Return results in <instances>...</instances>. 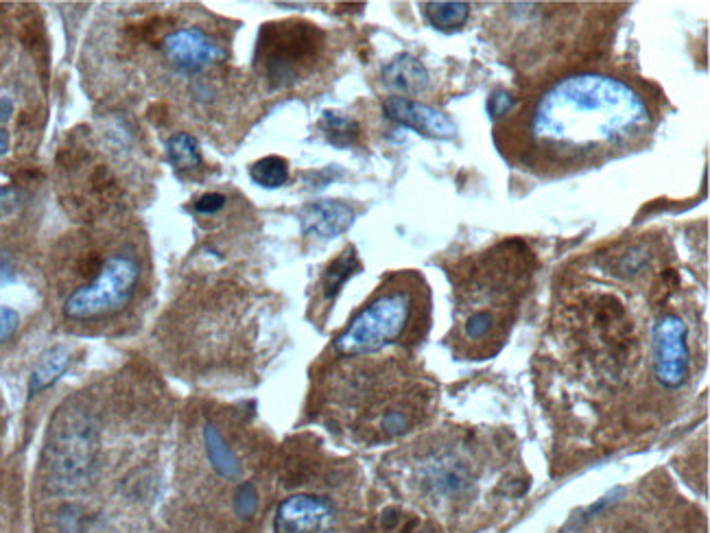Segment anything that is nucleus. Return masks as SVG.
Instances as JSON below:
<instances>
[{
  "instance_id": "obj_1",
  "label": "nucleus",
  "mask_w": 710,
  "mask_h": 533,
  "mask_svg": "<svg viewBox=\"0 0 710 533\" xmlns=\"http://www.w3.org/2000/svg\"><path fill=\"white\" fill-rule=\"evenodd\" d=\"M649 125L645 101L608 75H575L555 84L534 112V136L558 156L593 153L632 140Z\"/></svg>"
},
{
  "instance_id": "obj_2",
  "label": "nucleus",
  "mask_w": 710,
  "mask_h": 533,
  "mask_svg": "<svg viewBox=\"0 0 710 533\" xmlns=\"http://www.w3.org/2000/svg\"><path fill=\"white\" fill-rule=\"evenodd\" d=\"M99 448L97 424L79 407L57 411L44 444V468L59 490L79 488L94 468Z\"/></svg>"
},
{
  "instance_id": "obj_3",
  "label": "nucleus",
  "mask_w": 710,
  "mask_h": 533,
  "mask_svg": "<svg viewBox=\"0 0 710 533\" xmlns=\"http://www.w3.org/2000/svg\"><path fill=\"white\" fill-rule=\"evenodd\" d=\"M324 33L309 22H278L265 25L256 46V64L274 88L291 86L302 79L319 57Z\"/></svg>"
},
{
  "instance_id": "obj_4",
  "label": "nucleus",
  "mask_w": 710,
  "mask_h": 533,
  "mask_svg": "<svg viewBox=\"0 0 710 533\" xmlns=\"http://www.w3.org/2000/svg\"><path fill=\"white\" fill-rule=\"evenodd\" d=\"M140 269L134 258L112 256L101 265L97 278L86 287H79L64 304V315L77 322L121 313L134 298Z\"/></svg>"
},
{
  "instance_id": "obj_5",
  "label": "nucleus",
  "mask_w": 710,
  "mask_h": 533,
  "mask_svg": "<svg viewBox=\"0 0 710 533\" xmlns=\"http://www.w3.org/2000/svg\"><path fill=\"white\" fill-rule=\"evenodd\" d=\"M411 298L405 291H392L376 298L352 319L335 339V350L343 357H359L396 341L409 324Z\"/></svg>"
},
{
  "instance_id": "obj_6",
  "label": "nucleus",
  "mask_w": 710,
  "mask_h": 533,
  "mask_svg": "<svg viewBox=\"0 0 710 533\" xmlns=\"http://www.w3.org/2000/svg\"><path fill=\"white\" fill-rule=\"evenodd\" d=\"M691 352L686 343V324L678 315H665L654 326V372L667 389H680L689 378Z\"/></svg>"
},
{
  "instance_id": "obj_7",
  "label": "nucleus",
  "mask_w": 710,
  "mask_h": 533,
  "mask_svg": "<svg viewBox=\"0 0 710 533\" xmlns=\"http://www.w3.org/2000/svg\"><path fill=\"white\" fill-rule=\"evenodd\" d=\"M162 49L177 70L191 75L208 70L210 66H217L228 57V51L223 49L219 40L210 38L208 33L195 27L173 31L171 35H167Z\"/></svg>"
},
{
  "instance_id": "obj_8",
  "label": "nucleus",
  "mask_w": 710,
  "mask_h": 533,
  "mask_svg": "<svg viewBox=\"0 0 710 533\" xmlns=\"http://www.w3.org/2000/svg\"><path fill=\"white\" fill-rule=\"evenodd\" d=\"M383 110L387 118H392V121L405 125L409 129H416V132H422L424 136L448 140V138H455L457 134V127L451 118L420 101H413L407 97H389L383 103Z\"/></svg>"
},
{
  "instance_id": "obj_9",
  "label": "nucleus",
  "mask_w": 710,
  "mask_h": 533,
  "mask_svg": "<svg viewBox=\"0 0 710 533\" xmlns=\"http://www.w3.org/2000/svg\"><path fill=\"white\" fill-rule=\"evenodd\" d=\"M333 518V507L322 496L295 494L276 512V533H319Z\"/></svg>"
},
{
  "instance_id": "obj_10",
  "label": "nucleus",
  "mask_w": 710,
  "mask_h": 533,
  "mask_svg": "<svg viewBox=\"0 0 710 533\" xmlns=\"http://www.w3.org/2000/svg\"><path fill=\"white\" fill-rule=\"evenodd\" d=\"M354 221V210L337 199L313 201L300 212V225L304 236L317 239H335L346 232Z\"/></svg>"
},
{
  "instance_id": "obj_11",
  "label": "nucleus",
  "mask_w": 710,
  "mask_h": 533,
  "mask_svg": "<svg viewBox=\"0 0 710 533\" xmlns=\"http://www.w3.org/2000/svg\"><path fill=\"white\" fill-rule=\"evenodd\" d=\"M383 81L387 88L402 94H418L429 86V73L424 64L413 55H398L383 66Z\"/></svg>"
},
{
  "instance_id": "obj_12",
  "label": "nucleus",
  "mask_w": 710,
  "mask_h": 533,
  "mask_svg": "<svg viewBox=\"0 0 710 533\" xmlns=\"http://www.w3.org/2000/svg\"><path fill=\"white\" fill-rule=\"evenodd\" d=\"M70 361H73V357H70V350L64 346H57V348H51L49 352H44L42 359L38 361V365H35V370L31 374L29 394L35 396V394L44 392V389H49L53 383H57L59 378L64 376V372L68 370Z\"/></svg>"
},
{
  "instance_id": "obj_13",
  "label": "nucleus",
  "mask_w": 710,
  "mask_h": 533,
  "mask_svg": "<svg viewBox=\"0 0 710 533\" xmlns=\"http://www.w3.org/2000/svg\"><path fill=\"white\" fill-rule=\"evenodd\" d=\"M204 444H206V453L212 468L219 477L223 479H236L241 475V464L236 455L232 453V448L223 440V435L215 429V426L208 424L204 429Z\"/></svg>"
},
{
  "instance_id": "obj_14",
  "label": "nucleus",
  "mask_w": 710,
  "mask_h": 533,
  "mask_svg": "<svg viewBox=\"0 0 710 533\" xmlns=\"http://www.w3.org/2000/svg\"><path fill=\"white\" fill-rule=\"evenodd\" d=\"M429 483L435 492L440 494H457L470 483V475L464 464L459 461H433L429 472Z\"/></svg>"
},
{
  "instance_id": "obj_15",
  "label": "nucleus",
  "mask_w": 710,
  "mask_h": 533,
  "mask_svg": "<svg viewBox=\"0 0 710 533\" xmlns=\"http://www.w3.org/2000/svg\"><path fill=\"white\" fill-rule=\"evenodd\" d=\"M359 269H361V263L357 258V252H354L352 247L343 252L341 256H337L333 263L328 265L326 274H324V282H322L324 298L335 300L337 293L343 289V284H346L354 274H357Z\"/></svg>"
},
{
  "instance_id": "obj_16",
  "label": "nucleus",
  "mask_w": 710,
  "mask_h": 533,
  "mask_svg": "<svg viewBox=\"0 0 710 533\" xmlns=\"http://www.w3.org/2000/svg\"><path fill=\"white\" fill-rule=\"evenodd\" d=\"M167 156L173 167L180 171H195L201 167V162H204L199 151V142L195 140V136L186 132H180L169 138Z\"/></svg>"
},
{
  "instance_id": "obj_17",
  "label": "nucleus",
  "mask_w": 710,
  "mask_h": 533,
  "mask_svg": "<svg viewBox=\"0 0 710 533\" xmlns=\"http://www.w3.org/2000/svg\"><path fill=\"white\" fill-rule=\"evenodd\" d=\"M424 16L435 29L451 31L466 25V20L470 18V5L468 3H426Z\"/></svg>"
},
{
  "instance_id": "obj_18",
  "label": "nucleus",
  "mask_w": 710,
  "mask_h": 533,
  "mask_svg": "<svg viewBox=\"0 0 710 533\" xmlns=\"http://www.w3.org/2000/svg\"><path fill=\"white\" fill-rule=\"evenodd\" d=\"M250 177L263 188H280L289 182V164L280 156H267L252 164Z\"/></svg>"
},
{
  "instance_id": "obj_19",
  "label": "nucleus",
  "mask_w": 710,
  "mask_h": 533,
  "mask_svg": "<svg viewBox=\"0 0 710 533\" xmlns=\"http://www.w3.org/2000/svg\"><path fill=\"white\" fill-rule=\"evenodd\" d=\"M322 129L330 145L335 147H348L359 138V125L352 118L343 116L339 112H324L322 116Z\"/></svg>"
},
{
  "instance_id": "obj_20",
  "label": "nucleus",
  "mask_w": 710,
  "mask_h": 533,
  "mask_svg": "<svg viewBox=\"0 0 710 533\" xmlns=\"http://www.w3.org/2000/svg\"><path fill=\"white\" fill-rule=\"evenodd\" d=\"M258 509V492L254 483H241L234 492V512L241 518H252Z\"/></svg>"
},
{
  "instance_id": "obj_21",
  "label": "nucleus",
  "mask_w": 710,
  "mask_h": 533,
  "mask_svg": "<svg viewBox=\"0 0 710 533\" xmlns=\"http://www.w3.org/2000/svg\"><path fill=\"white\" fill-rule=\"evenodd\" d=\"M492 326H494V317L488 311H477L468 317L464 333L470 341H481L490 335Z\"/></svg>"
},
{
  "instance_id": "obj_22",
  "label": "nucleus",
  "mask_w": 710,
  "mask_h": 533,
  "mask_svg": "<svg viewBox=\"0 0 710 533\" xmlns=\"http://www.w3.org/2000/svg\"><path fill=\"white\" fill-rule=\"evenodd\" d=\"M18 326H20L18 313L14 309H9V306H0V343H5L14 337Z\"/></svg>"
},
{
  "instance_id": "obj_23",
  "label": "nucleus",
  "mask_w": 710,
  "mask_h": 533,
  "mask_svg": "<svg viewBox=\"0 0 710 533\" xmlns=\"http://www.w3.org/2000/svg\"><path fill=\"white\" fill-rule=\"evenodd\" d=\"M381 426H383L385 433L398 435V433H405L409 429V418H407V413H402V411H389V413H385Z\"/></svg>"
},
{
  "instance_id": "obj_24",
  "label": "nucleus",
  "mask_w": 710,
  "mask_h": 533,
  "mask_svg": "<svg viewBox=\"0 0 710 533\" xmlns=\"http://www.w3.org/2000/svg\"><path fill=\"white\" fill-rule=\"evenodd\" d=\"M223 206H226V197L219 193H208L195 201V210L199 215H217Z\"/></svg>"
},
{
  "instance_id": "obj_25",
  "label": "nucleus",
  "mask_w": 710,
  "mask_h": 533,
  "mask_svg": "<svg viewBox=\"0 0 710 533\" xmlns=\"http://www.w3.org/2000/svg\"><path fill=\"white\" fill-rule=\"evenodd\" d=\"M20 204V195L16 188H0V212H11L16 210Z\"/></svg>"
},
{
  "instance_id": "obj_26",
  "label": "nucleus",
  "mask_w": 710,
  "mask_h": 533,
  "mask_svg": "<svg viewBox=\"0 0 710 533\" xmlns=\"http://www.w3.org/2000/svg\"><path fill=\"white\" fill-rule=\"evenodd\" d=\"M512 105H514V99L510 97V94L496 92L494 97L490 99V112H492L494 116H501V114H505L507 110H510Z\"/></svg>"
},
{
  "instance_id": "obj_27",
  "label": "nucleus",
  "mask_w": 710,
  "mask_h": 533,
  "mask_svg": "<svg viewBox=\"0 0 710 533\" xmlns=\"http://www.w3.org/2000/svg\"><path fill=\"white\" fill-rule=\"evenodd\" d=\"M14 112V103H11L9 97L0 99V121H7V118Z\"/></svg>"
},
{
  "instance_id": "obj_28",
  "label": "nucleus",
  "mask_w": 710,
  "mask_h": 533,
  "mask_svg": "<svg viewBox=\"0 0 710 533\" xmlns=\"http://www.w3.org/2000/svg\"><path fill=\"white\" fill-rule=\"evenodd\" d=\"M9 149V138L5 134V129H0V156H5Z\"/></svg>"
}]
</instances>
